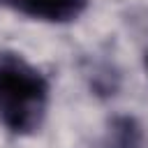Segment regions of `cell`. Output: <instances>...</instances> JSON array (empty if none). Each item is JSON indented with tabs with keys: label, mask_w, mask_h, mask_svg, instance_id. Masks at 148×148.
<instances>
[{
	"label": "cell",
	"mask_w": 148,
	"mask_h": 148,
	"mask_svg": "<svg viewBox=\"0 0 148 148\" xmlns=\"http://www.w3.org/2000/svg\"><path fill=\"white\" fill-rule=\"evenodd\" d=\"M49 109V81L18 53H0V123L14 134L35 132Z\"/></svg>",
	"instance_id": "obj_1"
},
{
	"label": "cell",
	"mask_w": 148,
	"mask_h": 148,
	"mask_svg": "<svg viewBox=\"0 0 148 148\" xmlns=\"http://www.w3.org/2000/svg\"><path fill=\"white\" fill-rule=\"evenodd\" d=\"M0 5L35 21L69 23L83 14L88 0H0Z\"/></svg>",
	"instance_id": "obj_2"
},
{
	"label": "cell",
	"mask_w": 148,
	"mask_h": 148,
	"mask_svg": "<svg viewBox=\"0 0 148 148\" xmlns=\"http://www.w3.org/2000/svg\"><path fill=\"white\" fill-rule=\"evenodd\" d=\"M106 148H143L141 125L130 116L113 118L106 132Z\"/></svg>",
	"instance_id": "obj_3"
},
{
	"label": "cell",
	"mask_w": 148,
	"mask_h": 148,
	"mask_svg": "<svg viewBox=\"0 0 148 148\" xmlns=\"http://www.w3.org/2000/svg\"><path fill=\"white\" fill-rule=\"evenodd\" d=\"M146 67H148V56H146Z\"/></svg>",
	"instance_id": "obj_4"
}]
</instances>
